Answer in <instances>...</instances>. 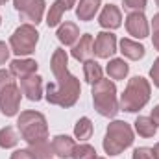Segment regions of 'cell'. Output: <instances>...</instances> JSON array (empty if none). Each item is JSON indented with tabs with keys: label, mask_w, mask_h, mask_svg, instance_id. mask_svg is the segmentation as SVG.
<instances>
[{
	"label": "cell",
	"mask_w": 159,
	"mask_h": 159,
	"mask_svg": "<svg viewBox=\"0 0 159 159\" xmlns=\"http://www.w3.org/2000/svg\"><path fill=\"white\" fill-rule=\"evenodd\" d=\"M131 159H156V156H154V150H152V148L141 146V148H135V150H133Z\"/></svg>",
	"instance_id": "29"
},
{
	"label": "cell",
	"mask_w": 159,
	"mask_h": 159,
	"mask_svg": "<svg viewBox=\"0 0 159 159\" xmlns=\"http://www.w3.org/2000/svg\"><path fill=\"white\" fill-rule=\"evenodd\" d=\"M15 9L20 13V19L28 24H39L44 15V0H13Z\"/></svg>",
	"instance_id": "7"
},
{
	"label": "cell",
	"mask_w": 159,
	"mask_h": 159,
	"mask_svg": "<svg viewBox=\"0 0 159 159\" xmlns=\"http://www.w3.org/2000/svg\"><path fill=\"white\" fill-rule=\"evenodd\" d=\"M104 150L109 156H119L126 148L133 144V129L124 120H113L109 122L104 137Z\"/></svg>",
	"instance_id": "5"
},
{
	"label": "cell",
	"mask_w": 159,
	"mask_h": 159,
	"mask_svg": "<svg viewBox=\"0 0 159 159\" xmlns=\"http://www.w3.org/2000/svg\"><path fill=\"white\" fill-rule=\"evenodd\" d=\"M67 65H69V56H67V52H65L63 48H56L54 54H52V59H50V69H52L54 78L59 76V74H63L65 70H69Z\"/></svg>",
	"instance_id": "19"
},
{
	"label": "cell",
	"mask_w": 159,
	"mask_h": 159,
	"mask_svg": "<svg viewBox=\"0 0 159 159\" xmlns=\"http://www.w3.org/2000/svg\"><path fill=\"white\" fill-rule=\"evenodd\" d=\"M17 143H19V133L15 131V128L6 126L0 129V148L9 150V148H15Z\"/></svg>",
	"instance_id": "25"
},
{
	"label": "cell",
	"mask_w": 159,
	"mask_h": 159,
	"mask_svg": "<svg viewBox=\"0 0 159 159\" xmlns=\"http://www.w3.org/2000/svg\"><path fill=\"white\" fill-rule=\"evenodd\" d=\"M0 24H2V17H0Z\"/></svg>",
	"instance_id": "41"
},
{
	"label": "cell",
	"mask_w": 159,
	"mask_h": 159,
	"mask_svg": "<svg viewBox=\"0 0 159 159\" xmlns=\"http://www.w3.org/2000/svg\"><path fill=\"white\" fill-rule=\"evenodd\" d=\"M83 76H85V81L94 85L102 80V67L98 65V61L94 59H87L83 61Z\"/></svg>",
	"instance_id": "22"
},
{
	"label": "cell",
	"mask_w": 159,
	"mask_h": 159,
	"mask_svg": "<svg viewBox=\"0 0 159 159\" xmlns=\"http://www.w3.org/2000/svg\"><path fill=\"white\" fill-rule=\"evenodd\" d=\"M96 159H104V157H96Z\"/></svg>",
	"instance_id": "42"
},
{
	"label": "cell",
	"mask_w": 159,
	"mask_h": 159,
	"mask_svg": "<svg viewBox=\"0 0 159 159\" xmlns=\"http://www.w3.org/2000/svg\"><path fill=\"white\" fill-rule=\"evenodd\" d=\"M6 2H7V0H0V6H4V4H6Z\"/></svg>",
	"instance_id": "39"
},
{
	"label": "cell",
	"mask_w": 159,
	"mask_h": 159,
	"mask_svg": "<svg viewBox=\"0 0 159 159\" xmlns=\"http://www.w3.org/2000/svg\"><path fill=\"white\" fill-rule=\"evenodd\" d=\"M96 150H94V146H91V144H76V148H74V152H72V157L70 159H96Z\"/></svg>",
	"instance_id": "27"
},
{
	"label": "cell",
	"mask_w": 159,
	"mask_h": 159,
	"mask_svg": "<svg viewBox=\"0 0 159 159\" xmlns=\"http://www.w3.org/2000/svg\"><path fill=\"white\" fill-rule=\"evenodd\" d=\"M152 28H154V32H159V13H156L152 19Z\"/></svg>",
	"instance_id": "35"
},
{
	"label": "cell",
	"mask_w": 159,
	"mask_h": 159,
	"mask_svg": "<svg viewBox=\"0 0 159 159\" xmlns=\"http://www.w3.org/2000/svg\"><path fill=\"white\" fill-rule=\"evenodd\" d=\"M52 148H54V154L57 157L69 159V157H72V152L76 148V143L69 135H56L52 139Z\"/></svg>",
	"instance_id": "14"
},
{
	"label": "cell",
	"mask_w": 159,
	"mask_h": 159,
	"mask_svg": "<svg viewBox=\"0 0 159 159\" xmlns=\"http://www.w3.org/2000/svg\"><path fill=\"white\" fill-rule=\"evenodd\" d=\"M150 94H152L150 81L143 76H133L128 81L124 93L120 94L119 107L126 113H137L150 102Z\"/></svg>",
	"instance_id": "2"
},
{
	"label": "cell",
	"mask_w": 159,
	"mask_h": 159,
	"mask_svg": "<svg viewBox=\"0 0 159 159\" xmlns=\"http://www.w3.org/2000/svg\"><path fill=\"white\" fill-rule=\"evenodd\" d=\"M28 150L32 152V156L35 159H52L56 154H54V148H52V143L48 141H41V143H35V144H28Z\"/></svg>",
	"instance_id": "24"
},
{
	"label": "cell",
	"mask_w": 159,
	"mask_h": 159,
	"mask_svg": "<svg viewBox=\"0 0 159 159\" xmlns=\"http://www.w3.org/2000/svg\"><path fill=\"white\" fill-rule=\"evenodd\" d=\"M72 57L76 61H87V59H93V54H94V39L91 34H83L81 37L78 39V43L72 46L70 50Z\"/></svg>",
	"instance_id": "12"
},
{
	"label": "cell",
	"mask_w": 159,
	"mask_h": 159,
	"mask_svg": "<svg viewBox=\"0 0 159 159\" xmlns=\"http://www.w3.org/2000/svg\"><path fill=\"white\" fill-rule=\"evenodd\" d=\"M120 52H122L124 57H128L131 61H139L146 54V50H144V46L141 43L131 39H120Z\"/></svg>",
	"instance_id": "18"
},
{
	"label": "cell",
	"mask_w": 159,
	"mask_h": 159,
	"mask_svg": "<svg viewBox=\"0 0 159 159\" xmlns=\"http://www.w3.org/2000/svg\"><path fill=\"white\" fill-rule=\"evenodd\" d=\"M117 52V37L111 32H100L94 39V56L100 59H109Z\"/></svg>",
	"instance_id": "9"
},
{
	"label": "cell",
	"mask_w": 159,
	"mask_h": 159,
	"mask_svg": "<svg viewBox=\"0 0 159 159\" xmlns=\"http://www.w3.org/2000/svg\"><path fill=\"white\" fill-rule=\"evenodd\" d=\"M150 78L154 81V85L159 87V57L154 61V65H152V69H150Z\"/></svg>",
	"instance_id": "33"
},
{
	"label": "cell",
	"mask_w": 159,
	"mask_h": 159,
	"mask_svg": "<svg viewBox=\"0 0 159 159\" xmlns=\"http://www.w3.org/2000/svg\"><path fill=\"white\" fill-rule=\"evenodd\" d=\"M80 94H81V85L76 76H72L69 70H65L63 74L56 76V83H48L46 85V100L48 104L59 106V107H72L78 102Z\"/></svg>",
	"instance_id": "1"
},
{
	"label": "cell",
	"mask_w": 159,
	"mask_h": 159,
	"mask_svg": "<svg viewBox=\"0 0 159 159\" xmlns=\"http://www.w3.org/2000/svg\"><path fill=\"white\" fill-rule=\"evenodd\" d=\"M100 6H102V0H80V4L76 6V17L83 22H89L98 13Z\"/></svg>",
	"instance_id": "17"
},
{
	"label": "cell",
	"mask_w": 159,
	"mask_h": 159,
	"mask_svg": "<svg viewBox=\"0 0 159 159\" xmlns=\"http://www.w3.org/2000/svg\"><path fill=\"white\" fill-rule=\"evenodd\" d=\"M37 61L35 59H13L9 63V72L17 78H26L30 74L37 72Z\"/></svg>",
	"instance_id": "15"
},
{
	"label": "cell",
	"mask_w": 159,
	"mask_h": 159,
	"mask_svg": "<svg viewBox=\"0 0 159 159\" xmlns=\"http://www.w3.org/2000/svg\"><path fill=\"white\" fill-rule=\"evenodd\" d=\"M20 87H17L15 83L7 85L4 91H0V111L4 117H15L19 113V107H20Z\"/></svg>",
	"instance_id": "8"
},
{
	"label": "cell",
	"mask_w": 159,
	"mask_h": 159,
	"mask_svg": "<svg viewBox=\"0 0 159 159\" xmlns=\"http://www.w3.org/2000/svg\"><path fill=\"white\" fill-rule=\"evenodd\" d=\"M57 41L65 46H74L80 39V28L74 22H65L57 28Z\"/></svg>",
	"instance_id": "16"
},
{
	"label": "cell",
	"mask_w": 159,
	"mask_h": 159,
	"mask_svg": "<svg viewBox=\"0 0 159 159\" xmlns=\"http://www.w3.org/2000/svg\"><path fill=\"white\" fill-rule=\"evenodd\" d=\"M37 41H39V32L35 30L34 24H20L13 35L9 37V48L15 56L22 57V56H30L35 52V46H37Z\"/></svg>",
	"instance_id": "6"
},
{
	"label": "cell",
	"mask_w": 159,
	"mask_h": 159,
	"mask_svg": "<svg viewBox=\"0 0 159 159\" xmlns=\"http://www.w3.org/2000/svg\"><path fill=\"white\" fill-rule=\"evenodd\" d=\"M93 135V122L89 117H81L74 126V137L80 141H87Z\"/></svg>",
	"instance_id": "26"
},
{
	"label": "cell",
	"mask_w": 159,
	"mask_h": 159,
	"mask_svg": "<svg viewBox=\"0 0 159 159\" xmlns=\"http://www.w3.org/2000/svg\"><path fill=\"white\" fill-rule=\"evenodd\" d=\"M20 91L28 100L39 102L43 98V78L37 74H30L26 78H20Z\"/></svg>",
	"instance_id": "11"
},
{
	"label": "cell",
	"mask_w": 159,
	"mask_h": 159,
	"mask_svg": "<svg viewBox=\"0 0 159 159\" xmlns=\"http://www.w3.org/2000/svg\"><path fill=\"white\" fill-rule=\"evenodd\" d=\"M150 119L154 120V124L159 126V106H156L154 109H152V115H150Z\"/></svg>",
	"instance_id": "34"
},
{
	"label": "cell",
	"mask_w": 159,
	"mask_h": 159,
	"mask_svg": "<svg viewBox=\"0 0 159 159\" xmlns=\"http://www.w3.org/2000/svg\"><path fill=\"white\" fill-rule=\"evenodd\" d=\"M11 83H15L13 74H11L9 70L2 69V70H0V91H4V89H6L7 85H11Z\"/></svg>",
	"instance_id": "30"
},
{
	"label": "cell",
	"mask_w": 159,
	"mask_h": 159,
	"mask_svg": "<svg viewBox=\"0 0 159 159\" xmlns=\"http://www.w3.org/2000/svg\"><path fill=\"white\" fill-rule=\"evenodd\" d=\"M93 104L94 109L98 111V115L106 117V119H113L120 111L119 102H117V87L111 80H100L98 83L93 85Z\"/></svg>",
	"instance_id": "3"
},
{
	"label": "cell",
	"mask_w": 159,
	"mask_h": 159,
	"mask_svg": "<svg viewBox=\"0 0 159 159\" xmlns=\"http://www.w3.org/2000/svg\"><path fill=\"white\" fill-rule=\"evenodd\" d=\"M126 30L135 39L148 37L150 26H148V20H146L144 13H128V17H126Z\"/></svg>",
	"instance_id": "10"
},
{
	"label": "cell",
	"mask_w": 159,
	"mask_h": 159,
	"mask_svg": "<svg viewBox=\"0 0 159 159\" xmlns=\"http://www.w3.org/2000/svg\"><path fill=\"white\" fill-rule=\"evenodd\" d=\"M65 11H67V4H65V0H54V4L50 6V9H48V13H46V24H48V28H56V26H59L61 17H63Z\"/></svg>",
	"instance_id": "20"
},
{
	"label": "cell",
	"mask_w": 159,
	"mask_h": 159,
	"mask_svg": "<svg viewBox=\"0 0 159 159\" xmlns=\"http://www.w3.org/2000/svg\"><path fill=\"white\" fill-rule=\"evenodd\" d=\"M135 131L141 135V137H154L156 131H157V126L154 124V120L150 117H137L135 119Z\"/></svg>",
	"instance_id": "23"
},
{
	"label": "cell",
	"mask_w": 159,
	"mask_h": 159,
	"mask_svg": "<svg viewBox=\"0 0 159 159\" xmlns=\"http://www.w3.org/2000/svg\"><path fill=\"white\" fill-rule=\"evenodd\" d=\"M9 159H35V157L32 156V152L28 148H20V150H15Z\"/></svg>",
	"instance_id": "32"
},
{
	"label": "cell",
	"mask_w": 159,
	"mask_h": 159,
	"mask_svg": "<svg viewBox=\"0 0 159 159\" xmlns=\"http://www.w3.org/2000/svg\"><path fill=\"white\" fill-rule=\"evenodd\" d=\"M152 44H154L156 50H159V32H154V35H152Z\"/></svg>",
	"instance_id": "36"
},
{
	"label": "cell",
	"mask_w": 159,
	"mask_h": 159,
	"mask_svg": "<svg viewBox=\"0 0 159 159\" xmlns=\"http://www.w3.org/2000/svg\"><path fill=\"white\" fill-rule=\"evenodd\" d=\"M17 128L20 137L28 144H35L48 139V124L44 115L39 111H22L17 119Z\"/></svg>",
	"instance_id": "4"
},
{
	"label": "cell",
	"mask_w": 159,
	"mask_h": 159,
	"mask_svg": "<svg viewBox=\"0 0 159 159\" xmlns=\"http://www.w3.org/2000/svg\"><path fill=\"white\" fill-rule=\"evenodd\" d=\"M152 150H154V156H156V159H159V143L154 146V148H152Z\"/></svg>",
	"instance_id": "38"
},
{
	"label": "cell",
	"mask_w": 159,
	"mask_h": 159,
	"mask_svg": "<svg viewBox=\"0 0 159 159\" xmlns=\"http://www.w3.org/2000/svg\"><path fill=\"white\" fill-rule=\"evenodd\" d=\"M65 4H67V9H72L76 6V0H65Z\"/></svg>",
	"instance_id": "37"
},
{
	"label": "cell",
	"mask_w": 159,
	"mask_h": 159,
	"mask_svg": "<svg viewBox=\"0 0 159 159\" xmlns=\"http://www.w3.org/2000/svg\"><path fill=\"white\" fill-rule=\"evenodd\" d=\"M156 4H157V6H159V0H156Z\"/></svg>",
	"instance_id": "40"
},
{
	"label": "cell",
	"mask_w": 159,
	"mask_h": 159,
	"mask_svg": "<svg viewBox=\"0 0 159 159\" xmlns=\"http://www.w3.org/2000/svg\"><path fill=\"white\" fill-rule=\"evenodd\" d=\"M106 70H107V76L111 80H124L128 76V72H129V65H128L124 59L115 57V59H111V61L107 63Z\"/></svg>",
	"instance_id": "21"
},
{
	"label": "cell",
	"mask_w": 159,
	"mask_h": 159,
	"mask_svg": "<svg viewBox=\"0 0 159 159\" xmlns=\"http://www.w3.org/2000/svg\"><path fill=\"white\" fill-rule=\"evenodd\" d=\"M98 24L102 28H106V30H117V28H120V24H122V13H120V9L115 4H107L102 9L100 17H98Z\"/></svg>",
	"instance_id": "13"
},
{
	"label": "cell",
	"mask_w": 159,
	"mask_h": 159,
	"mask_svg": "<svg viewBox=\"0 0 159 159\" xmlns=\"http://www.w3.org/2000/svg\"><path fill=\"white\" fill-rule=\"evenodd\" d=\"M122 7L128 13H143L146 9V0H122Z\"/></svg>",
	"instance_id": "28"
},
{
	"label": "cell",
	"mask_w": 159,
	"mask_h": 159,
	"mask_svg": "<svg viewBox=\"0 0 159 159\" xmlns=\"http://www.w3.org/2000/svg\"><path fill=\"white\" fill-rule=\"evenodd\" d=\"M9 54H11V48H9L4 41H0V65H6V63H7Z\"/></svg>",
	"instance_id": "31"
}]
</instances>
